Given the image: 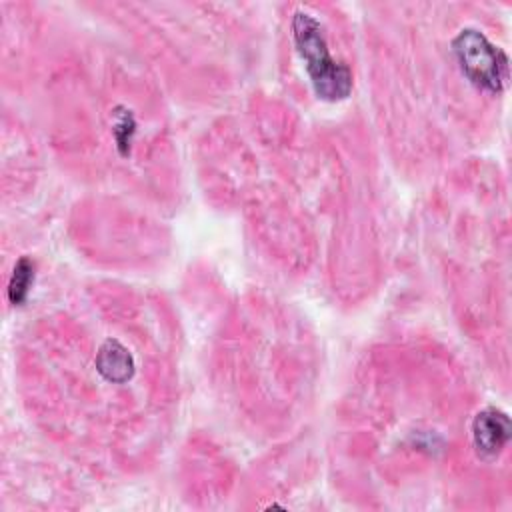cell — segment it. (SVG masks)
I'll return each mask as SVG.
<instances>
[{"label": "cell", "mask_w": 512, "mask_h": 512, "mask_svg": "<svg viewBox=\"0 0 512 512\" xmlns=\"http://www.w3.org/2000/svg\"><path fill=\"white\" fill-rule=\"evenodd\" d=\"M294 46L304 62L314 94L326 102L346 100L352 92V70L330 56L324 26L310 12L298 10L290 22Z\"/></svg>", "instance_id": "6da1fadb"}, {"label": "cell", "mask_w": 512, "mask_h": 512, "mask_svg": "<svg viewBox=\"0 0 512 512\" xmlns=\"http://www.w3.org/2000/svg\"><path fill=\"white\" fill-rule=\"evenodd\" d=\"M136 136V116L126 106H116L112 110V138L120 156H130L132 142Z\"/></svg>", "instance_id": "8992f818"}, {"label": "cell", "mask_w": 512, "mask_h": 512, "mask_svg": "<svg viewBox=\"0 0 512 512\" xmlns=\"http://www.w3.org/2000/svg\"><path fill=\"white\" fill-rule=\"evenodd\" d=\"M512 436V424L506 412L496 406L480 410L472 420V444L482 460H494L506 448Z\"/></svg>", "instance_id": "3957f363"}, {"label": "cell", "mask_w": 512, "mask_h": 512, "mask_svg": "<svg viewBox=\"0 0 512 512\" xmlns=\"http://www.w3.org/2000/svg\"><path fill=\"white\" fill-rule=\"evenodd\" d=\"M96 372L112 384H126L136 372V362L130 350L116 338H106L94 358Z\"/></svg>", "instance_id": "277c9868"}, {"label": "cell", "mask_w": 512, "mask_h": 512, "mask_svg": "<svg viewBox=\"0 0 512 512\" xmlns=\"http://www.w3.org/2000/svg\"><path fill=\"white\" fill-rule=\"evenodd\" d=\"M36 276V264L30 256H20L12 268V276L8 280V302L12 306H22L30 294V288L34 284Z\"/></svg>", "instance_id": "5b68a950"}, {"label": "cell", "mask_w": 512, "mask_h": 512, "mask_svg": "<svg viewBox=\"0 0 512 512\" xmlns=\"http://www.w3.org/2000/svg\"><path fill=\"white\" fill-rule=\"evenodd\" d=\"M452 54L472 86L498 94L508 82V56L478 28H462L452 38Z\"/></svg>", "instance_id": "7a4b0ae2"}]
</instances>
